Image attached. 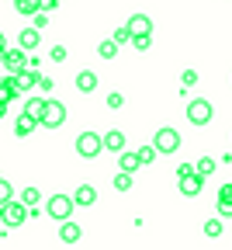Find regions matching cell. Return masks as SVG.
I'll return each instance as SVG.
<instances>
[{
  "instance_id": "1",
  "label": "cell",
  "mask_w": 232,
  "mask_h": 250,
  "mask_svg": "<svg viewBox=\"0 0 232 250\" xmlns=\"http://www.w3.org/2000/svg\"><path fill=\"white\" fill-rule=\"evenodd\" d=\"M28 215H31V208H28L21 198H11V202H4V205H0V223H4V226H11V229L24 226V223H28Z\"/></svg>"
},
{
  "instance_id": "2",
  "label": "cell",
  "mask_w": 232,
  "mask_h": 250,
  "mask_svg": "<svg viewBox=\"0 0 232 250\" xmlns=\"http://www.w3.org/2000/svg\"><path fill=\"white\" fill-rule=\"evenodd\" d=\"M73 198L70 195H52L49 202H45V212H49V219H56V223H62V219H70V212H73Z\"/></svg>"
},
{
  "instance_id": "3",
  "label": "cell",
  "mask_w": 232,
  "mask_h": 250,
  "mask_svg": "<svg viewBox=\"0 0 232 250\" xmlns=\"http://www.w3.org/2000/svg\"><path fill=\"white\" fill-rule=\"evenodd\" d=\"M212 118H215V108H212V101L197 98V101H191V104H187V122H191V125H208Z\"/></svg>"
},
{
  "instance_id": "4",
  "label": "cell",
  "mask_w": 232,
  "mask_h": 250,
  "mask_svg": "<svg viewBox=\"0 0 232 250\" xmlns=\"http://www.w3.org/2000/svg\"><path fill=\"white\" fill-rule=\"evenodd\" d=\"M101 149H104V136H97V132H80V136H77V153L83 156V160L97 156Z\"/></svg>"
},
{
  "instance_id": "5",
  "label": "cell",
  "mask_w": 232,
  "mask_h": 250,
  "mask_svg": "<svg viewBox=\"0 0 232 250\" xmlns=\"http://www.w3.org/2000/svg\"><path fill=\"white\" fill-rule=\"evenodd\" d=\"M153 146H156L159 153H177V149H180V132H177V129H159V132L153 136Z\"/></svg>"
},
{
  "instance_id": "6",
  "label": "cell",
  "mask_w": 232,
  "mask_h": 250,
  "mask_svg": "<svg viewBox=\"0 0 232 250\" xmlns=\"http://www.w3.org/2000/svg\"><path fill=\"white\" fill-rule=\"evenodd\" d=\"M177 184H180V195L194 198V195H201V188H205V177L197 174V170H187V174H180V177H177Z\"/></svg>"
},
{
  "instance_id": "7",
  "label": "cell",
  "mask_w": 232,
  "mask_h": 250,
  "mask_svg": "<svg viewBox=\"0 0 232 250\" xmlns=\"http://www.w3.org/2000/svg\"><path fill=\"white\" fill-rule=\"evenodd\" d=\"M62 122H66V108L59 101H45V111H42V122L39 125H45V129H59Z\"/></svg>"
},
{
  "instance_id": "8",
  "label": "cell",
  "mask_w": 232,
  "mask_h": 250,
  "mask_svg": "<svg viewBox=\"0 0 232 250\" xmlns=\"http://www.w3.org/2000/svg\"><path fill=\"white\" fill-rule=\"evenodd\" d=\"M0 62L7 66V73L14 77L18 70H24V62H28V56H24V49L18 45V49H4V56H0Z\"/></svg>"
},
{
  "instance_id": "9",
  "label": "cell",
  "mask_w": 232,
  "mask_h": 250,
  "mask_svg": "<svg viewBox=\"0 0 232 250\" xmlns=\"http://www.w3.org/2000/svg\"><path fill=\"white\" fill-rule=\"evenodd\" d=\"M125 28L132 31V35H153V18L149 14H132Z\"/></svg>"
},
{
  "instance_id": "10",
  "label": "cell",
  "mask_w": 232,
  "mask_h": 250,
  "mask_svg": "<svg viewBox=\"0 0 232 250\" xmlns=\"http://www.w3.org/2000/svg\"><path fill=\"white\" fill-rule=\"evenodd\" d=\"M139 167H142L139 153H128V149H121V153H118V170H128V174H135Z\"/></svg>"
},
{
  "instance_id": "11",
  "label": "cell",
  "mask_w": 232,
  "mask_h": 250,
  "mask_svg": "<svg viewBox=\"0 0 232 250\" xmlns=\"http://www.w3.org/2000/svg\"><path fill=\"white\" fill-rule=\"evenodd\" d=\"M77 90H80V94H94V90H97V73H94V70L77 73Z\"/></svg>"
},
{
  "instance_id": "12",
  "label": "cell",
  "mask_w": 232,
  "mask_h": 250,
  "mask_svg": "<svg viewBox=\"0 0 232 250\" xmlns=\"http://www.w3.org/2000/svg\"><path fill=\"white\" fill-rule=\"evenodd\" d=\"M14 83H18V90H31V87L39 83V73L24 66V70H18V73H14Z\"/></svg>"
},
{
  "instance_id": "13",
  "label": "cell",
  "mask_w": 232,
  "mask_h": 250,
  "mask_svg": "<svg viewBox=\"0 0 232 250\" xmlns=\"http://www.w3.org/2000/svg\"><path fill=\"white\" fill-rule=\"evenodd\" d=\"M59 240H62V243H77V240H80V226L73 223V219H62V226H59Z\"/></svg>"
},
{
  "instance_id": "14",
  "label": "cell",
  "mask_w": 232,
  "mask_h": 250,
  "mask_svg": "<svg viewBox=\"0 0 232 250\" xmlns=\"http://www.w3.org/2000/svg\"><path fill=\"white\" fill-rule=\"evenodd\" d=\"M73 202H77V205H83V208H90V205L97 202V191H94L90 184H80V188H77V195H73Z\"/></svg>"
},
{
  "instance_id": "15",
  "label": "cell",
  "mask_w": 232,
  "mask_h": 250,
  "mask_svg": "<svg viewBox=\"0 0 232 250\" xmlns=\"http://www.w3.org/2000/svg\"><path fill=\"white\" fill-rule=\"evenodd\" d=\"M39 42H42V35H39V28H24L21 35H18V45H21L24 52H28V49H35Z\"/></svg>"
},
{
  "instance_id": "16",
  "label": "cell",
  "mask_w": 232,
  "mask_h": 250,
  "mask_svg": "<svg viewBox=\"0 0 232 250\" xmlns=\"http://www.w3.org/2000/svg\"><path fill=\"white\" fill-rule=\"evenodd\" d=\"M35 125H39L35 118H31V115H24V111H21V115H18V122H14V132H18V136L24 139V136H31V132H35Z\"/></svg>"
},
{
  "instance_id": "17",
  "label": "cell",
  "mask_w": 232,
  "mask_h": 250,
  "mask_svg": "<svg viewBox=\"0 0 232 250\" xmlns=\"http://www.w3.org/2000/svg\"><path fill=\"white\" fill-rule=\"evenodd\" d=\"M104 149H111V153H121V149H125V132H118V129L104 132Z\"/></svg>"
},
{
  "instance_id": "18",
  "label": "cell",
  "mask_w": 232,
  "mask_h": 250,
  "mask_svg": "<svg viewBox=\"0 0 232 250\" xmlns=\"http://www.w3.org/2000/svg\"><path fill=\"white\" fill-rule=\"evenodd\" d=\"M218 212L222 215H232V184H222L218 188Z\"/></svg>"
},
{
  "instance_id": "19",
  "label": "cell",
  "mask_w": 232,
  "mask_h": 250,
  "mask_svg": "<svg viewBox=\"0 0 232 250\" xmlns=\"http://www.w3.org/2000/svg\"><path fill=\"white\" fill-rule=\"evenodd\" d=\"M42 111H45V101L42 98H28L24 101V115H31L35 122H42Z\"/></svg>"
},
{
  "instance_id": "20",
  "label": "cell",
  "mask_w": 232,
  "mask_h": 250,
  "mask_svg": "<svg viewBox=\"0 0 232 250\" xmlns=\"http://www.w3.org/2000/svg\"><path fill=\"white\" fill-rule=\"evenodd\" d=\"M18 14H39L42 11V0H14Z\"/></svg>"
},
{
  "instance_id": "21",
  "label": "cell",
  "mask_w": 232,
  "mask_h": 250,
  "mask_svg": "<svg viewBox=\"0 0 232 250\" xmlns=\"http://www.w3.org/2000/svg\"><path fill=\"white\" fill-rule=\"evenodd\" d=\"M21 202H24L28 208H35V205L42 202V195H39V188H24V191H21Z\"/></svg>"
},
{
  "instance_id": "22",
  "label": "cell",
  "mask_w": 232,
  "mask_h": 250,
  "mask_svg": "<svg viewBox=\"0 0 232 250\" xmlns=\"http://www.w3.org/2000/svg\"><path fill=\"white\" fill-rule=\"evenodd\" d=\"M194 170L201 174V177H212V174H215V160H212V156H205V160L194 164Z\"/></svg>"
},
{
  "instance_id": "23",
  "label": "cell",
  "mask_w": 232,
  "mask_h": 250,
  "mask_svg": "<svg viewBox=\"0 0 232 250\" xmlns=\"http://www.w3.org/2000/svg\"><path fill=\"white\" fill-rule=\"evenodd\" d=\"M97 52H101L104 59H115V52H118V42H115V39H108V42H101V49H97Z\"/></svg>"
},
{
  "instance_id": "24",
  "label": "cell",
  "mask_w": 232,
  "mask_h": 250,
  "mask_svg": "<svg viewBox=\"0 0 232 250\" xmlns=\"http://www.w3.org/2000/svg\"><path fill=\"white\" fill-rule=\"evenodd\" d=\"M132 45H135L139 52H146V49L153 45V35H132Z\"/></svg>"
},
{
  "instance_id": "25",
  "label": "cell",
  "mask_w": 232,
  "mask_h": 250,
  "mask_svg": "<svg viewBox=\"0 0 232 250\" xmlns=\"http://www.w3.org/2000/svg\"><path fill=\"white\" fill-rule=\"evenodd\" d=\"M115 188H118V191H128V188H132V174H128V170H121V174L115 177Z\"/></svg>"
},
{
  "instance_id": "26",
  "label": "cell",
  "mask_w": 232,
  "mask_h": 250,
  "mask_svg": "<svg viewBox=\"0 0 232 250\" xmlns=\"http://www.w3.org/2000/svg\"><path fill=\"white\" fill-rule=\"evenodd\" d=\"M156 153H159L156 146H142V149H139V160H142V164H153V160H156Z\"/></svg>"
},
{
  "instance_id": "27",
  "label": "cell",
  "mask_w": 232,
  "mask_h": 250,
  "mask_svg": "<svg viewBox=\"0 0 232 250\" xmlns=\"http://www.w3.org/2000/svg\"><path fill=\"white\" fill-rule=\"evenodd\" d=\"M14 198V191H11V184L4 181V177H0V205H4V202H11Z\"/></svg>"
},
{
  "instance_id": "28",
  "label": "cell",
  "mask_w": 232,
  "mask_h": 250,
  "mask_svg": "<svg viewBox=\"0 0 232 250\" xmlns=\"http://www.w3.org/2000/svg\"><path fill=\"white\" fill-rule=\"evenodd\" d=\"M205 233H208V236H218V233H222V219H208V223H205Z\"/></svg>"
},
{
  "instance_id": "29",
  "label": "cell",
  "mask_w": 232,
  "mask_h": 250,
  "mask_svg": "<svg viewBox=\"0 0 232 250\" xmlns=\"http://www.w3.org/2000/svg\"><path fill=\"white\" fill-rule=\"evenodd\" d=\"M121 104H125V98H121L118 90H115V94H108V108H111V111H118Z\"/></svg>"
},
{
  "instance_id": "30",
  "label": "cell",
  "mask_w": 232,
  "mask_h": 250,
  "mask_svg": "<svg viewBox=\"0 0 232 250\" xmlns=\"http://www.w3.org/2000/svg\"><path fill=\"white\" fill-rule=\"evenodd\" d=\"M115 42H118V45L132 42V31H128V28H118V31H115Z\"/></svg>"
},
{
  "instance_id": "31",
  "label": "cell",
  "mask_w": 232,
  "mask_h": 250,
  "mask_svg": "<svg viewBox=\"0 0 232 250\" xmlns=\"http://www.w3.org/2000/svg\"><path fill=\"white\" fill-rule=\"evenodd\" d=\"M35 87H39L42 94H49V90H52V77H42V73H39V83H35Z\"/></svg>"
},
{
  "instance_id": "32",
  "label": "cell",
  "mask_w": 232,
  "mask_h": 250,
  "mask_svg": "<svg viewBox=\"0 0 232 250\" xmlns=\"http://www.w3.org/2000/svg\"><path fill=\"white\" fill-rule=\"evenodd\" d=\"M49 56H52V62H62V59H66V45H56Z\"/></svg>"
},
{
  "instance_id": "33",
  "label": "cell",
  "mask_w": 232,
  "mask_h": 250,
  "mask_svg": "<svg viewBox=\"0 0 232 250\" xmlns=\"http://www.w3.org/2000/svg\"><path fill=\"white\" fill-rule=\"evenodd\" d=\"M180 80H184L187 87H194V83H197V73H194V70H184V73H180Z\"/></svg>"
},
{
  "instance_id": "34",
  "label": "cell",
  "mask_w": 232,
  "mask_h": 250,
  "mask_svg": "<svg viewBox=\"0 0 232 250\" xmlns=\"http://www.w3.org/2000/svg\"><path fill=\"white\" fill-rule=\"evenodd\" d=\"M31 18H35V28H39V31H42V28L49 24V18H45V11H39V14H31Z\"/></svg>"
},
{
  "instance_id": "35",
  "label": "cell",
  "mask_w": 232,
  "mask_h": 250,
  "mask_svg": "<svg viewBox=\"0 0 232 250\" xmlns=\"http://www.w3.org/2000/svg\"><path fill=\"white\" fill-rule=\"evenodd\" d=\"M59 4H56V0H42V11H56Z\"/></svg>"
},
{
  "instance_id": "36",
  "label": "cell",
  "mask_w": 232,
  "mask_h": 250,
  "mask_svg": "<svg viewBox=\"0 0 232 250\" xmlns=\"http://www.w3.org/2000/svg\"><path fill=\"white\" fill-rule=\"evenodd\" d=\"M4 49H7V42H4V35H0V56H4Z\"/></svg>"
},
{
  "instance_id": "37",
  "label": "cell",
  "mask_w": 232,
  "mask_h": 250,
  "mask_svg": "<svg viewBox=\"0 0 232 250\" xmlns=\"http://www.w3.org/2000/svg\"><path fill=\"white\" fill-rule=\"evenodd\" d=\"M4 108H7V104H4V101H0V118H4Z\"/></svg>"
}]
</instances>
